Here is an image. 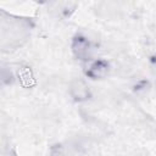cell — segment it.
I'll return each mask as SVG.
<instances>
[{
    "mask_svg": "<svg viewBox=\"0 0 156 156\" xmlns=\"http://www.w3.org/2000/svg\"><path fill=\"white\" fill-rule=\"evenodd\" d=\"M72 54L77 60L80 61H87L89 57V50H90V41L88 40L87 37L82 34H77L72 39Z\"/></svg>",
    "mask_w": 156,
    "mask_h": 156,
    "instance_id": "obj_1",
    "label": "cell"
},
{
    "mask_svg": "<svg viewBox=\"0 0 156 156\" xmlns=\"http://www.w3.org/2000/svg\"><path fill=\"white\" fill-rule=\"evenodd\" d=\"M110 71V63L106 60L99 58V60H94L91 61L87 68H85V76L90 79H102L108 74Z\"/></svg>",
    "mask_w": 156,
    "mask_h": 156,
    "instance_id": "obj_2",
    "label": "cell"
},
{
    "mask_svg": "<svg viewBox=\"0 0 156 156\" xmlns=\"http://www.w3.org/2000/svg\"><path fill=\"white\" fill-rule=\"evenodd\" d=\"M69 95L76 102H83L91 98V91L84 80L74 79L69 84Z\"/></svg>",
    "mask_w": 156,
    "mask_h": 156,
    "instance_id": "obj_3",
    "label": "cell"
}]
</instances>
